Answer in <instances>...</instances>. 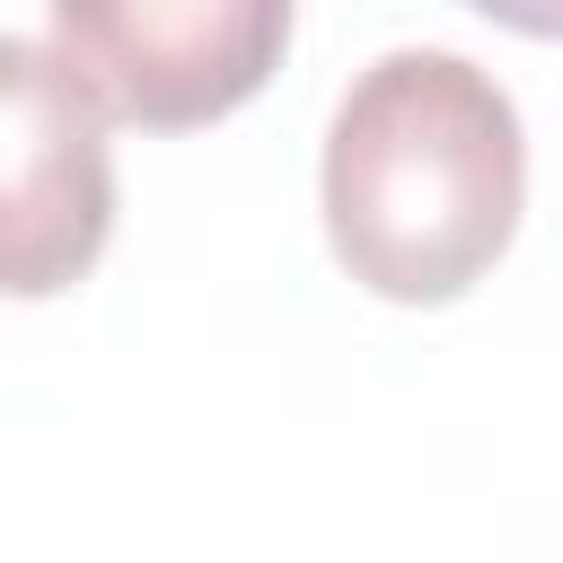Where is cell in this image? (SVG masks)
Returning a JSON list of instances; mask_svg holds the SVG:
<instances>
[{
	"label": "cell",
	"mask_w": 563,
	"mask_h": 563,
	"mask_svg": "<svg viewBox=\"0 0 563 563\" xmlns=\"http://www.w3.org/2000/svg\"><path fill=\"white\" fill-rule=\"evenodd\" d=\"M325 246L396 308H440L475 290L519 238L528 132L510 88L440 44L378 53L325 123Z\"/></svg>",
	"instance_id": "6da1fadb"
},
{
	"label": "cell",
	"mask_w": 563,
	"mask_h": 563,
	"mask_svg": "<svg viewBox=\"0 0 563 563\" xmlns=\"http://www.w3.org/2000/svg\"><path fill=\"white\" fill-rule=\"evenodd\" d=\"M290 9L299 0H53V53L106 123L194 132L282 70Z\"/></svg>",
	"instance_id": "7a4b0ae2"
},
{
	"label": "cell",
	"mask_w": 563,
	"mask_h": 563,
	"mask_svg": "<svg viewBox=\"0 0 563 563\" xmlns=\"http://www.w3.org/2000/svg\"><path fill=\"white\" fill-rule=\"evenodd\" d=\"M114 238L106 106L53 44L0 35V299L70 290Z\"/></svg>",
	"instance_id": "3957f363"
},
{
	"label": "cell",
	"mask_w": 563,
	"mask_h": 563,
	"mask_svg": "<svg viewBox=\"0 0 563 563\" xmlns=\"http://www.w3.org/2000/svg\"><path fill=\"white\" fill-rule=\"evenodd\" d=\"M466 9H484V18L510 26V35H545V44H563V0H466Z\"/></svg>",
	"instance_id": "277c9868"
}]
</instances>
